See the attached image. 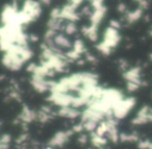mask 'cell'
Returning <instances> with one entry per match:
<instances>
[{
	"label": "cell",
	"instance_id": "cell-1",
	"mask_svg": "<svg viewBox=\"0 0 152 149\" xmlns=\"http://www.w3.org/2000/svg\"><path fill=\"white\" fill-rule=\"evenodd\" d=\"M135 104V99L132 97H128V98H124L123 100H121L120 102H118L114 106V117L116 119H122V118L126 117L129 114V112L133 109Z\"/></svg>",
	"mask_w": 152,
	"mask_h": 149
},
{
	"label": "cell",
	"instance_id": "cell-2",
	"mask_svg": "<svg viewBox=\"0 0 152 149\" xmlns=\"http://www.w3.org/2000/svg\"><path fill=\"white\" fill-rule=\"evenodd\" d=\"M120 40H121V37H120V34H119V30L110 26V27L106 28L105 32H104L102 43L114 50L115 47L118 46V44L120 43Z\"/></svg>",
	"mask_w": 152,
	"mask_h": 149
},
{
	"label": "cell",
	"instance_id": "cell-3",
	"mask_svg": "<svg viewBox=\"0 0 152 149\" xmlns=\"http://www.w3.org/2000/svg\"><path fill=\"white\" fill-rule=\"evenodd\" d=\"M149 122L152 123V107L145 105L137 112L134 119H132V124L142 125V124L149 123Z\"/></svg>",
	"mask_w": 152,
	"mask_h": 149
},
{
	"label": "cell",
	"instance_id": "cell-4",
	"mask_svg": "<svg viewBox=\"0 0 152 149\" xmlns=\"http://www.w3.org/2000/svg\"><path fill=\"white\" fill-rule=\"evenodd\" d=\"M73 130H68V131H57L54 136L49 141V146L50 147H61L68 142V140L71 137Z\"/></svg>",
	"mask_w": 152,
	"mask_h": 149
},
{
	"label": "cell",
	"instance_id": "cell-5",
	"mask_svg": "<svg viewBox=\"0 0 152 149\" xmlns=\"http://www.w3.org/2000/svg\"><path fill=\"white\" fill-rule=\"evenodd\" d=\"M53 42H54L55 46L61 50H71L73 48V43L70 41V39L66 34H61V32H58L55 36Z\"/></svg>",
	"mask_w": 152,
	"mask_h": 149
},
{
	"label": "cell",
	"instance_id": "cell-6",
	"mask_svg": "<svg viewBox=\"0 0 152 149\" xmlns=\"http://www.w3.org/2000/svg\"><path fill=\"white\" fill-rule=\"evenodd\" d=\"M123 77H124V79H126V81L137 82L141 86L143 84V81L141 79V68L140 67H133L128 69L124 72Z\"/></svg>",
	"mask_w": 152,
	"mask_h": 149
},
{
	"label": "cell",
	"instance_id": "cell-7",
	"mask_svg": "<svg viewBox=\"0 0 152 149\" xmlns=\"http://www.w3.org/2000/svg\"><path fill=\"white\" fill-rule=\"evenodd\" d=\"M37 116H38V112L32 111V109H29L28 106H24L23 109H22L18 119H19L22 123H30V122H32L34 120L37 119Z\"/></svg>",
	"mask_w": 152,
	"mask_h": 149
},
{
	"label": "cell",
	"instance_id": "cell-8",
	"mask_svg": "<svg viewBox=\"0 0 152 149\" xmlns=\"http://www.w3.org/2000/svg\"><path fill=\"white\" fill-rule=\"evenodd\" d=\"M105 14H106V7L104 5L102 7H100V9L94 10V12L91 15V24L98 26L100 24V22L102 21V19L104 18Z\"/></svg>",
	"mask_w": 152,
	"mask_h": 149
},
{
	"label": "cell",
	"instance_id": "cell-9",
	"mask_svg": "<svg viewBox=\"0 0 152 149\" xmlns=\"http://www.w3.org/2000/svg\"><path fill=\"white\" fill-rule=\"evenodd\" d=\"M58 114L59 116L65 118H69V119H73L79 116V112L77 109L72 106H65V107H59L58 109Z\"/></svg>",
	"mask_w": 152,
	"mask_h": 149
},
{
	"label": "cell",
	"instance_id": "cell-10",
	"mask_svg": "<svg viewBox=\"0 0 152 149\" xmlns=\"http://www.w3.org/2000/svg\"><path fill=\"white\" fill-rule=\"evenodd\" d=\"M143 10L137 7L135 11H132V12H127L125 14V21L127 22L128 24H132V23H135L137 21H139L140 19L142 18L143 16Z\"/></svg>",
	"mask_w": 152,
	"mask_h": 149
},
{
	"label": "cell",
	"instance_id": "cell-11",
	"mask_svg": "<svg viewBox=\"0 0 152 149\" xmlns=\"http://www.w3.org/2000/svg\"><path fill=\"white\" fill-rule=\"evenodd\" d=\"M91 142H92V144L95 147H97V148H102V146H104V145L107 143V139L102 136H99V134H97L94 131L91 136Z\"/></svg>",
	"mask_w": 152,
	"mask_h": 149
},
{
	"label": "cell",
	"instance_id": "cell-12",
	"mask_svg": "<svg viewBox=\"0 0 152 149\" xmlns=\"http://www.w3.org/2000/svg\"><path fill=\"white\" fill-rule=\"evenodd\" d=\"M64 32H65L67 36H73L74 34H76V32H77V26H76L75 22L68 21L67 24H65Z\"/></svg>",
	"mask_w": 152,
	"mask_h": 149
},
{
	"label": "cell",
	"instance_id": "cell-13",
	"mask_svg": "<svg viewBox=\"0 0 152 149\" xmlns=\"http://www.w3.org/2000/svg\"><path fill=\"white\" fill-rule=\"evenodd\" d=\"M73 50H75L77 53L79 54H83V53H86V46H85V43L80 40V39H77L73 42Z\"/></svg>",
	"mask_w": 152,
	"mask_h": 149
},
{
	"label": "cell",
	"instance_id": "cell-14",
	"mask_svg": "<svg viewBox=\"0 0 152 149\" xmlns=\"http://www.w3.org/2000/svg\"><path fill=\"white\" fill-rule=\"evenodd\" d=\"M10 143H11V136L7 134H2L1 140H0V148L1 149H9Z\"/></svg>",
	"mask_w": 152,
	"mask_h": 149
},
{
	"label": "cell",
	"instance_id": "cell-15",
	"mask_svg": "<svg viewBox=\"0 0 152 149\" xmlns=\"http://www.w3.org/2000/svg\"><path fill=\"white\" fill-rule=\"evenodd\" d=\"M141 84H137V82H132V81H127L126 82V88L129 92H135L137 90H139Z\"/></svg>",
	"mask_w": 152,
	"mask_h": 149
},
{
	"label": "cell",
	"instance_id": "cell-16",
	"mask_svg": "<svg viewBox=\"0 0 152 149\" xmlns=\"http://www.w3.org/2000/svg\"><path fill=\"white\" fill-rule=\"evenodd\" d=\"M133 1H134V2H137V4H139V7L143 10V11L147 10L148 7H149V3H148L147 0H133Z\"/></svg>",
	"mask_w": 152,
	"mask_h": 149
},
{
	"label": "cell",
	"instance_id": "cell-17",
	"mask_svg": "<svg viewBox=\"0 0 152 149\" xmlns=\"http://www.w3.org/2000/svg\"><path fill=\"white\" fill-rule=\"evenodd\" d=\"M117 11L121 14H126L127 13L126 4H125V3H119L118 7H117Z\"/></svg>",
	"mask_w": 152,
	"mask_h": 149
},
{
	"label": "cell",
	"instance_id": "cell-18",
	"mask_svg": "<svg viewBox=\"0 0 152 149\" xmlns=\"http://www.w3.org/2000/svg\"><path fill=\"white\" fill-rule=\"evenodd\" d=\"M110 26L113 28H116V29H119V28L121 27V23L118 20L113 19V20H110Z\"/></svg>",
	"mask_w": 152,
	"mask_h": 149
},
{
	"label": "cell",
	"instance_id": "cell-19",
	"mask_svg": "<svg viewBox=\"0 0 152 149\" xmlns=\"http://www.w3.org/2000/svg\"><path fill=\"white\" fill-rule=\"evenodd\" d=\"M79 142H80L81 144H86V142H87V136L81 134L80 138H79Z\"/></svg>",
	"mask_w": 152,
	"mask_h": 149
},
{
	"label": "cell",
	"instance_id": "cell-20",
	"mask_svg": "<svg viewBox=\"0 0 152 149\" xmlns=\"http://www.w3.org/2000/svg\"><path fill=\"white\" fill-rule=\"evenodd\" d=\"M40 2L42 4H45V5H49L51 2V0H40Z\"/></svg>",
	"mask_w": 152,
	"mask_h": 149
},
{
	"label": "cell",
	"instance_id": "cell-21",
	"mask_svg": "<svg viewBox=\"0 0 152 149\" xmlns=\"http://www.w3.org/2000/svg\"><path fill=\"white\" fill-rule=\"evenodd\" d=\"M149 59H150V61L152 62V53H150V54H149Z\"/></svg>",
	"mask_w": 152,
	"mask_h": 149
},
{
	"label": "cell",
	"instance_id": "cell-22",
	"mask_svg": "<svg viewBox=\"0 0 152 149\" xmlns=\"http://www.w3.org/2000/svg\"><path fill=\"white\" fill-rule=\"evenodd\" d=\"M149 34H150V36H151V37H152V28H151V29H150V30H149Z\"/></svg>",
	"mask_w": 152,
	"mask_h": 149
},
{
	"label": "cell",
	"instance_id": "cell-23",
	"mask_svg": "<svg viewBox=\"0 0 152 149\" xmlns=\"http://www.w3.org/2000/svg\"><path fill=\"white\" fill-rule=\"evenodd\" d=\"M148 149H152V142L150 143V145H149V148H148Z\"/></svg>",
	"mask_w": 152,
	"mask_h": 149
}]
</instances>
